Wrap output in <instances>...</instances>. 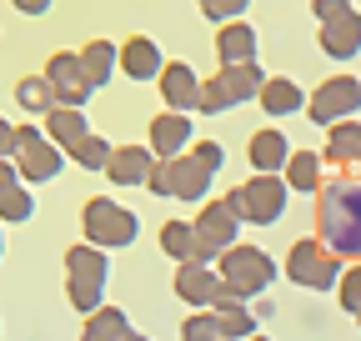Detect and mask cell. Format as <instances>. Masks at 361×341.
I'll return each mask as SVG.
<instances>
[{"instance_id":"cell-1","label":"cell","mask_w":361,"mask_h":341,"mask_svg":"<svg viewBox=\"0 0 361 341\" xmlns=\"http://www.w3.org/2000/svg\"><path fill=\"white\" fill-rule=\"evenodd\" d=\"M316 231H322L326 251L356 256V261H361V181H331V186H322Z\"/></svg>"},{"instance_id":"cell-2","label":"cell","mask_w":361,"mask_h":341,"mask_svg":"<svg viewBox=\"0 0 361 341\" xmlns=\"http://www.w3.org/2000/svg\"><path fill=\"white\" fill-rule=\"evenodd\" d=\"M261 85H266V75H261V66L256 61H241V66H221L216 70V80H201V116H221L226 106H241V101H256L261 96Z\"/></svg>"},{"instance_id":"cell-3","label":"cell","mask_w":361,"mask_h":341,"mask_svg":"<svg viewBox=\"0 0 361 341\" xmlns=\"http://www.w3.org/2000/svg\"><path fill=\"white\" fill-rule=\"evenodd\" d=\"M146 186L156 191V196H171V201H201L206 191H211V170L196 161V156H171V161H156L151 166V176H146Z\"/></svg>"},{"instance_id":"cell-4","label":"cell","mask_w":361,"mask_h":341,"mask_svg":"<svg viewBox=\"0 0 361 341\" xmlns=\"http://www.w3.org/2000/svg\"><path fill=\"white\" fill-rule=\"evenodd\" d=\"M286 181L281 176H266V170H256V181L236 186L231 196H226V206L236 211L241 221H256V226H271V221H281V211H286Z\"/></svg>"},{"instance_id":"cell-5","label":"cell","mask_w":361,"mask_h":341,"mask_svg":"<svg viewBox=\"0 0 361 341\" xmlns=\"http://www.w3.org/2000/svg\"><path fill=\"white\" fill-rule=\"evenodd\" d=\"M271 276H276V261L266 251H256V246H226L221 251V281L231 291H241L246 302L271 286Z\"/></svg>"},{"instance_id":"cell-6","label":"cell","mask_w":361,"mask_h":341,"mask_svg":"<svg viewBox=\"0 0 361 341\" xmlns=\"http://www.w3.org/2000/svg\"><path fill=\"white\" fill-rule=\"evenodd\" d=\"M80 226H85V241H90V246H101V251H106V246H130V241H135V231H141V221H135L126 206L106 201V196L85 201Z\"/></svg>"},{"instance_id":"cell-7","label":"cell","mask_w":361,"mask_h":341,"mask_svg":"<svg viewBox=\"0 0 361 341\" xmlns=\"http://www.w3.org/2000/svg\"><path fill=\"white\" fill-rule=\"evenodd\" d=\"M16 170L25 181H56L61 166H66V151L45 141V131H35V125H20L16 131Z\"/></svg>"},{"instance_id":"cell-8","label":"cell","mask_w":361,"mask_h":341,"mask_svg":"<svg viewBox=\"0 0 361 341\" xmlns=\"http://www.w3.org/2000/svg\"><path fill=\"white\" fill-rule=\"evenodd\" d=\"M286 271L296 286H311V291H331L336 276H341V261L336 251H326L322 241H296L291 256H286Z\"/></svg>"},{"instance_id":"cell-9","label":"cell","mask_w":361,"mask_h":341,"mask_svg":"<svg viewBox=\"0 0 361 341\" xmlns=\"http://www.w3.org/2000/svg\"><path fill=\"white\" fill-rule=\"evenodd\" d=\"M356 106H361V80H351V75H341V80H326L322 91H316V96L306 101V111H311V120H316V125H336V120H351V116H356Z\"/></svg>"},{"instance_id":"cell-10","label":"cell","mask_w":361,"mask_h":341,"mask_svg":"<svg viewBox=\"0 0 361 341\" xmlns=\"http://www.w3.org/2000/svg\"><path fill=\"white\" fill-rule=\"evenodd\" d=\"M45 80H51V91H56V106H85L90 96H96V85H90L85 70H80V56H71V51L51 56Z\"/></svg>"},{"instance_id":"cell-11","label":"cell","mask_w":361,"mask_h":341,"mask_svg":"<svg viewBox=\"0 0 361 341\" xmlns=\"http://www.w3.org/2000/svg\"><path fill=\"white\" fill-rule=\"evenodd\" d=\"M236 231H241V216H236V211L226 206V201H206L201 221H196V241L221 256L226 246H236Z\"/></svg>"},{"instance_id":"cell-12","label":"cell","mask_w":361,"mask_h":341,"mask_svg":"<svg viewBox=\"0 0 361 341\" xmlns=\"http://www.w3.org/2000/svg\"><path fill=\"white\" fill-rule=\"evenodd\" d=\"M161 96H166V106L180 111V116L196 111V106H201V80H196V70L180 66V61L161 66Z\"/></svg>"},{"instance_id":"cell-13","label":"cell","mask_w":361,"mask_h":341,"mask_svg":"<svg viewBox=\"0 0 361 341\" xmlns=\"http://www.w3.org/2000/svg\"><path fill=\"white\" fill-rule=\"evenodd\" d=\"M186 146H191V120L180 116V111H166V116L151 120V156L156 161H171V156H180Z\"/></svg>"},{"instance_id":"cell-14","label":"cell","mask_w":361,"mask_h":341,"mask_svg":"<svg viewBox=\"0 0 361 341\" xmlns=\"http://www.w3.org/2000/svg\"><path fill=\"white\" fill-rule=\"evenodd\" d=\"M322 51L326 56H336V61H346V56H356L361 51V16L346 6L341 16H331V20H322Z\"/></svg>"},{"instance_id":"cell-15","label":"cell","mask_w":361,"mask_h":341,"mask_svg":"<svg viewBox=\"0 0 361 341\" xmlns=\"http://www.w3.org/2000/svg\"><path fill=\"white\" fill-rule=\"evenodd\" d=\"M151 166H156L151 146H116V151H111V166H106V176H111L116 186H146Z\"/></svg>"},{"instance_id":"cell-16","label":"cell","mask_w":361,"mask_h":341,"mask_svg":"<svg viewBox=\"0 0 361 341\" xmlns=\"http://www.w3.org/2000/svg\"><path fill=\"white\" fill-rule=\"evenodd\" d=\"M35 216V196L20 186L16 161H0V221H30Z\"/></svg>"},{"instance_id":"cell-17","label":"cell","mask_w":361,"mask_h":341,"mask_svg":"<svg viewBox=\"0 0 361 341\" xmlns=\"http://www.w3.org/2000/svg\"><path fill=\"white\" fill-rule=\"evenodd\" d=\"M216 286H221V271H211L206 261H180V276H176V296L191 306H211L216 302Z\"/></svg>"},{"instance_id":"cell-18","label":"cell","mask_w":361,"mask_h":341,"mask_svg":"<svg viewBox=\"0 0 361 341\" xmlns=\"http://www.w3.org/2000/svg\"><path fill=\"white\" fill-rule=\"evenodd\" d=\"M116 66L130 75V80H156L161 75V51H156V40H146V35H135V40H126L121 46V56H116Z\"/></svg>"},{"instance_id":"cell-19","label":"cell","mask_w":361,"mask_h":341,"mask_svg":"<svg viewBox=\"0 0 361 341\" xmlns=\"http://www.w3.org/2000/svg\"><path fill=\"white\" fill-rule=\"evenodd\" d=\"M80 136H90L80 106H51V111H45V141H51V146H61V151L71 156V146H75Z\"/></svg>"},{"instance_id":"cell-20","label":"cell","mask_w":361,"mask_h":341,"mask_svg":"<svg viewBox=\"0 0 361 341\" xmlns=\"http://www.w3.org/2000/svg\"><path fill=\"white\" fill-rule=\"evenodd\" d=\"M256 30L251 25H241V20H226L221 25V40H216V56H221V66H241V61H256Z\"/></svg>"},{"instance_id":"cell-21","label":"cell","mask_w":361,"mask_h":341,"mask_svg":"<svg viewBox=\"0 0 361 341\" xmlns=\"http://www.w3.org/2000/svg\"><path fill=\"white\" fill-rule=\"evenodd\" d=\"M286 156H291V141L281 131H256L251 136V166L266 170V176H276V170L286 166Z\"/></svg>"},{"instance_id":"cell-22","label":"cell","mask_w":361,"mask_h":341,"mask_svg":"<svg viewBox=\"0 0 361 341\" xmlns=\"http://www.w3.org/2000/svg\"><path fill=\"white\" fill-rule=\"evenodd\" d=\"M116 56H121V51L111 46V40H90V46L80 51V70H85V80L96 85V91L116 75Z\"/></svg>"},{"instance_id":"cell-23","label":"cell","mask_w":361,"mask_h":341,"mask_svg":"<svg viewBox=\"0 0 361 341\" xmlns=\"http://www.w3.org/2000/svg\"><path fill=\"white\" fill-rule=\"evenodd\" d=\"M281 170H286V191H322V156L291 151Z\"/></svg>"},{"instance_id":"cell-24","label":"cell","mask_w":361,"mask_h":341,"mask_svg":"<svg viewBox=\"0 0 361 341\" xmlns=\"http://www.w3.org/2000/svg\"><path fill=\"white\" fill-rule=\"evenodd\" d=\"M126 336H130L126 311H116V306H96V311H90V321H85V336H80V341H126Z\"/></svg>"},{"instance_id":"cell-25","label":"cell","mask_w":361,"mask_h":341,"mask_svg":"<svg viewBox=\"0 0 361 341\" xmlns=\"http://www.w3.org/2000/svg\"><path fill=\"white\" fill-rule=\"evenodd\" d=\"M261 106H266V116H291V111H301V85L296 80H266L261 85Z\"/></svg>"},{"instance_id":"cell-26","label":"cell","mask_w":361,"mask_h":341,"mask_svg":"<svg viewBox=\"0 0 361 341\" xmlns=\"http://www.w3.org/2000/svg\"><path fill=\"white\" fill-rule=\"evenodd\" d=\"M66 271L71 276H101V281H111V261H106V251L101 246H71L66 251Z\"/></svg>"},{"instance_id":"cell-27","label":"cell","mask_w":361,"mask_h":341,"mask_svg":"<svg viewBox=\"0 0 361 341\" xmlns=\"http://www.w3.org/2000/svg\"><path fill=\"white\" fill-rule=\"evenodd\" d=\"M161 246H166V256H176V261H196V251H201L196 226H186V221H166L161 226Z\"/></svg>"},{"instance_id":"cell-28","label":"cell","mask_w":361,"mask_h":341,"mask_svg":"<svg viewBox=\"0 0 361 341\" xmlns=\"http://www.w3.org/2000/svg\"><path fill=\"white\" fill-rule=\"evenodd\" d=\"M326 131H331V141H326L331 161H361V125L356 120H336V125H326Z\"/></svg>"},{"instance_id":"cell-29","label":"cell","mask_w":361,"mask_h":341,"mask_svg":"<svg viewBox=\"0 0 361 341\" xmlns=\"http://www.w3.org/2000/svg\"><path fill=\"white\" fill-rule=\"evenodd\" d=\"M216 331H221V341H246V336H256V316L246 306H216Z\"/></svg>"},{"instance_id":"cell-30","label":"cell","mask_w":361,"mask_h":341,"mask_svg":"<svg viewBox=\"0 0 361 341\" xmlns=\"http://www.w3.org/2000/svg\"><path fill=\"white\" fill-rule=\"evenodd\" d=\"M16 101H20L25 111H35V116H45V111H51V106H56V91H51V80H45V75H25V80L16 85Z\"/></svg>"},{"instance_id":"cell-31","label":"cell","mask_w":361,"mask_h":341,"mask_svg":"<svg viewBox=\"0 0 361 341\" xmlns=\"http://www.w3.org/2000/svg\"><path fill=\"white\" fill-rule=\"evenodd\" d=\"M66 296H71L75 311L90 316V311L101 306V296H106V281H101V276H71V281H66Z\"/></svg>"},{"instance_id":"cell-32","label":"cell","mask_w":361,"mask_h":341,"mask_svg":"<svg viewBox=\"0 0 361 341\" xmlns=\"http://www.w3.org/2000/svg\"><path fill=\"white\" fill-rule=\"evenodd\" d=\"M111 151H116V146H111L106 136H80V141L71 146V161H80L85 170H106V166H111Z\"/></svg>"},{"instance_id":"cell-33","label":"cell","mask_w":361,"mask_h":341,"mask_svg":"<svg viewBox=\"0 0 361 341\" xmlns=\"http://www.w3.org/2000/svg\"><path fill=\"white\" fill-rule=\"evenodd\" d=\"M336 286H341V306H346V311H361V266L341 271Z\"/></svg>"},{"instance_id":"cell-34","label":"cell","mask_w":361,"mask_h":341,"mask_svg":"<svg viewBox=\"0 0 361 341\" xmlns=\"http://www.w3.org/2000/svg\"><path fill=\"white\" fill-rule=\"evenodd\" d=\"M246 6H251V0H201V11H206L211 20H236Z\"/></svg>"},{"instance_id":"cell-35","label":"cell","mask_w":361,"mask_h":341,"mask_svg":"<svg viewBox=\"0 0 361 341\" xmlns=\"http://www.w3.org/2000/svg\"><path fill=\"white\" fill-rule=\"evenodd\" d=\"M191 156H196V161H201V166H206V170H211V176H216V170H221V166H226V151H221V146H216V141H201V146H196V151H191Z\"/></svg>"},{"instance_id":"cell-36","label":"cell","mask_w":361,"mask_h":341,"mask_svg":"<svg viewBox=\"0 0 361 341\" xmlns=\"http://www.w3.org/2000/svg\"><path fill=\"white\" fill-rule=\"evenodd\" d=\"M311 11L322 16V20H331V16H341V11H346V0H311Z\"/></svg>"},{"instance_id":"cell-37","label":"cell","mask_w":361,"mask_h":341,"mask_svg":"<svg viewBox=\"0 0 361 341\" xmlns=\"http://www.w3.org/2000/svg\"><path fill=\"white\" fill-rule=\"evenodd\" d=\"M11 151H16V125L0 116V156H11Z\"/></svg>"},{"instance_id":"cell-38","label":"cell","mask_w":361,"mask_h":341,"mask_svg":"<svg viewBox=\"0 0 361 341\" xmlns=\"http://www.w3.org/2000/svg\"><path fill=\"white\" fill-rule=\"evenodd\" d=\"M11 6H16L20 16H45V11H51V0H11Z\"/></svg>"},{"instance_id":"cell-39","label":"cell","mask_w":361,"mask_h":341,"mask_svg":"<svg viewBox=\"0 0 361 341\" xmlns=\"http://www.w3.org/2000/svg\"><path fill=\"white\" fill-rule=\"evenodd\" d=\"M126 341H146V336H135V331H130V336H126Z\"/></svg>"},{"instance_id":"cell-40","label":"cell","mask_w":361,"mask_h":341,"mask_svg":"<svg viewBox=\"0 0 361 341\" xmlns=\"http://www.w3.org/2000/svg\"><path fill=\"white\" fill-rule=\"evenodd\" d=\"M246 341H266V336H246Z\"/></svg>"},{"instance_id":"cell-41","label":"cell","mask_w":361,"mask_h":341,"mask_svg":"<svg viewBox=\"0 0 361 341\" xmlns=\"http://www.w3.org/2000/svg\"><path fill=\"white\" fill-rule=\"evenodd\" d=\"M0 251H6V236H0Z\"/></svg>"},{"instance_id":"cell-42","label":"cell","mask_w":361,"mask_h":341,"mask_svg":"<svg viewBox=\"0 0 361 341\" xmlns=\"http://www.w3.org/2000/svg\"><path fill=\"white\" fill-rule=\"evenodd\" d=\"M356 316H361V311H356Z\"/></svg>"}]
</instances>
